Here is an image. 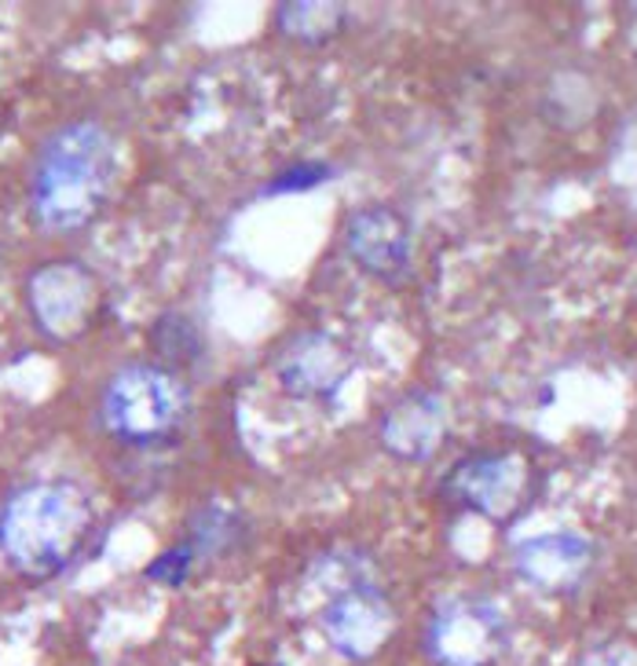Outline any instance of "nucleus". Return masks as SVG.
Instances as JSON below:
<instances>
[{"label":"nucleus","instance_id":"f257e3e1","mask_svg":"<svg viewBox=\"0 0 637 666\" xmlns=\"http://www.w3.org/2000/svg\"><path fill=\"white\" fill-rule=\"evenodd\" d=\"M118 172L114 139L103 125H63L37 155L30 202L48 232H77L103 210Z\"/></svg>","mask_w":637,"mask_h":666},{"label":"nucleus","instance_id":"f03ea898","mask_svg":"<svg viewBox=\"0 0 637 666\" xmlns=\"http://www.w3.org/2000/svg\"><path fill=\"white\" fill-rule=\"evenodd\" d=\"M88 531L92 506L74 484H30L0 506V550L26 575L63 572Z\"/></svg>","mask_w":637,"mask_h":666},{"label":"nucleus","instance_id":"7ed1b4c3","mask_svg":"<svg viewBox=\"0 0 637 666\" xmlns=\"http://www.w3.org/2000/svg\"><path fill=\"white\" fill-rule=\"evenodd\" d=\"M191 392L172 366L154 363H128L103 385V425L114 440L128 447H158L180 436Z\"/></svg>","mask_w":637,"mask_h":666},{"label":"nucleus","instance_id":"20e7f679","mask_svg":"<svg viewBox=\"0 0 637 666\" xmlns=\"http://www.w3.org/2000/svg\"><path fill=\"white\" fill-rule=\"evenodd\" d=\"M444 487L458 506L477 509L480 517L494 523H510L521 517L527 498H532L535 473L532 462L516 451L477 454L450 469Z\"/></svg>","mask_w":637,"mask_h":666},{"label":"nucleus","instance_id":"39448f33","mask_svg":"<svg viewBox=\"0 0 637 666\" xmlns=\"http://www.w3.org/2000/svg\"><path fill=\"white\" fill-rule=\"evenodd\" d=\"M26 304L44 337L74 341L96 319L99 286L92 271L77 260H52L33 271V279L26 282Z\"/></svg>","mask_w":637,"mask_h":666},{"label":"nucleus","instance_id":"423d86ee","mask_svg":"<svg viewBox=\"0 0 637 666\" xmlns=\"http://www.w3.org/2000/svg\"><path fill=\"white\" fill-rule=\"evenodd\" d=\"M499 611L483 600H450L428 622V652L439 666H488L502 652Z\"/></svg>","mask_w":637,"mask_h":666},{"label":"nucleus","instance_id":"0eeeda50","mask_svg":"<svg viewBox=\"0 0 637 666\" xmlns=\"http://www.w3.org/2000/svg\"><path fill=\"white\" fill-rule=\"evenodd\" d=\"M345 249L373 279L395 282L411 268V253H414L411 224H406V216L395 213L392 205H367V210L351 213V221L345 227Z\"/></svg>","mask_w":637,"mask_h":666},{"label":"nucleus","instance_id":"6e6552de","mask_svg":"<svg viewBox=\"0 0 637 666\" xmlns=\"http://www.w3.org/2000/svg\"><path fill=\"white\" fill-rule=\"evenodd\" d=\"M323 630L329 644L348 655V659H367L389 641L392 633V608L384 605L378 589L348 586L345 594H337L323 611Z\"/></svg>","mask_w":637,"mask_h":666},{"label":"nucleus","instance_id":"1a4fd4ad","mask_svg":"<svg viewBox=\"0 0 637 666\" xmlns=\"http://www.w3.org/2000/svg\"><path fill=\"white\" fill-rule=\"evenodd\" d=\"M351 374V355L329 334L308 330L286 345L279 359V377L293 396L318 399L334 396L340 381Z\"/></svg>","mask_w":637,"mask_h":666},{"label":"nucleus","instance_id":"9d476101","mask_svg":"<svg viewBox=\"0 0 637 666\" xmlns=\"http://www.w3.org/2000/svg\"><path fill=\"white\" fill-rule=\"evenodd\" d=\"M590 542L575 531L535 534L524 545H516L513 564L516 575L527 578L538 589H571L590 567Z\"/></svg>","mask_w":637,"mask_h":666},{"label":"nucleus","instance_id":"9b49d317","mask_svg":"<svg viewBox=\"0 0 637 666\" xmlns=\"http://www.w3.org/2000/svg\"><path fill=\"white\" fill-rule=\"evenodd\" d=\"M381 440L400 458H425L444 440V403L433 392H411L384 414Z\"/></svg>","mask_w":637,"mask_h":666},{"label":"nucleus","instance_id":"f8f14e48","mask_svg":"<svg viewBox=\"0 0 637 666\" xmlns=\"http://www.w3.org/2000/svg\"><path fill=\"white\" fill-rule=\"evenodd\" d=\"M246 539V520H242L238 509L227 506H202L187 523L183 542H191V550L198 553V561H209V556H224L235 545Z\"/></svg>","mask_w":637,"mask_h":666},{"label":"nucleus","instance_id":"ddd939ff","mask_svg":"<svg viewBox=\"0 0 637 666\" xmlns=\"http://www.w3.org/2000/svg\"><path fill=\"white\" fill-rule=\"evenodd\" d=\"M345 23V8L340 4H286L279 8V26L286 37L304 41V45H318L329 34H337Z\"/></svg>","mask_w":637,"mask_h":666},{"label":"nucleus","instance_id":"4468645a","mask_svg":"<svg viewBox=\"0 0 637 666\" xmlns=\"http://www.w3.org/2000/svg\"><path fill=\"white\" fill-rule=\"evenodd\" d=\"M154 348L169 359L172 366H187L202 355V337H198L194 323L183 315H161L154 323Z\"/></svg>","mask_w":637,"mask_h":666},{"label":"nucleus","instance_id":"2eb2a0df","mask_svg":"<svg viewBox=\"0 0 637 666\" xmlns=\"http://www.w3.org/2000/svg\"><path fill=\"white\" fill-rule=\"evenodd\" d=\"M194 564H198V553L191 550V542L180 539L161 556H154L147 567V578H154V583H161V586H183L187 575L194 572Z\"/></svg>","mask_w":637,"mask_h":666},{"label":"nucleus","instance_id":"dca6fc26","mask_svg":"<svg viewBox=\"0 0 637 666\" xmlns=\"http://www.w3.org/2000/svg\"><path fill=\"white\" fill-rule=\"evenodd\" d=\"M337 169L326 166V161H297L282 172V177L271 180L268 194H301V191H312V188H323L326 180H334Z\"/></svg>","mask_w":637,"mask_h":666},{"label":"nucleus","instance_id":"f3484780","mask_svg":"<svg viewBox=\"0 0 637 666\" xmlns=\"http://www.w3.org/2000/svg\"><path fill=\"white\" fill-rule=\"evenodd\" d=\"M582 666H637V655L623 644H608V648L590 652V659Z\"/></svg>","mask_w":637,"mask_h":666}]
</instances>
